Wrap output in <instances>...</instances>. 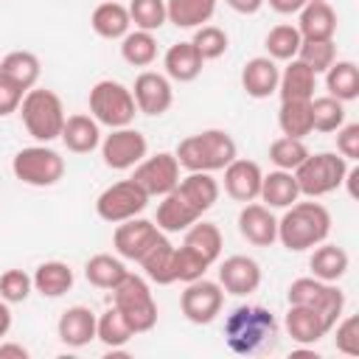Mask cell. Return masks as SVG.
Returning <instances> with one entry per match:
<instances>
[{
  "instance_id": "9",
  "label": "cell",
  "mask_w": 359,
  "mask_h": 359,
  "mask_svg": "<svg viewBox=\"0 0 359 359\" xmlns=\"http://www.w3.org/2000/svg\"><path fill=\"white\" fill-rule=\"evenodd\" d=\"M286 300L292 306H309V309L320 311L323 320L328 323V328H334V323L342 317V309H345V292L337 283L320 280L314 275L292 280L289 292H286Z\"/></svg>"
},
{
  "instance_id": "49",
  "label": "cell",
  "mask_w": 359,
  "mask_h": 359,
  "mask_svg": "<svg viewBox=\"0 0 359 359\" xmlns=\"http://www.w3.org/2000/svg\"><path fill=\"white\" fill-rule=\"evenodd\" d=\"M334 345L339 353L345 356H359V317L356 314H348V317H339L334 323Z\"/></svg>"
},
{
  "instance_id": "30",
  "label": "cell",
  "mask_w": 359,
  "mask_h": 359,
  "mask_svg": "<svg viewBox=\"0 0 359 359\" xmlns=\"http://www.w3.org/2000/svg\"><path fill=\"white\" fill-rule=\"evenodd\" d=\"M177 191H180L199 213H208V210L216 205V199H219V182H216L213 174H208V171H188V177H180Z\"/></svg>"
},
{
  "instance_id": "53",
  "label": "cell",
  "mask_w": 359,
  "mask_h": 359,
  "mask_svg": "<svg viewBox=\"0 0 359 359\" xmlns=\"http://www.w3.org/2000/svg\"><path fill=\"white\" fill-rule=\"evenodd\" d=\"M8 356H14V359H28L31 351H28L25 345H20V342H0V359H8Z\"/></svg>"
},
{
  "instance_id": "37",
  "label": "cell",
  "mask_w": 359,
  "mask_h": 359,
  "mask_svg": "<svg viewBox=\"0 0 359 359\" xmlns=\"http://www.w3.org/2000/svg\"><path fill=\"white\" fill-rule=\"evenodd\" d=\"M325 87H328V95L339 101L359 98V67L351 59H337L325 70Z\"/></svg>"
},
{
  "instance_id": "43",
  "label": "cell",
  "mask_w": 359,
  "mask_h": 359,
  "mask_svg": "<svg viewBox=\"0 0 359 359\" xmlns=\"http://www.w3.org/2000/svg\"><path fill=\"white\" fill-rule=\"evenodd\" d=\"M129 20L135 28L140 31H160L165 22H168V14H165V0H132L129 6Z\"/></svg>"
},
{
  "instance_id": "15",
  "label": "cell",
  "mask_w": 359,
  "mask_h": 359,
  "mask_svg": "<svg viewBox=\"0 0 359 359\" xmlns=\"http://www.w3.org/2000/svg\"><path fill=\"white\" fill-rule=\"evenodd\" d=\"M160 236H163V230H160L154 222L135 216V219H126V222H121V224L115 227V233H112V247H115V252H118L121 258H126V261H140L143 252H146Z\"/></svg>"
},
{
  "instance_id": "12",
  "label": "cell",
  "mask_w": 359,
  "mask_h": 359,
  "mask_svg": "<svg viewBox=\"0 0 359 359\" xmlns=\"http://www.w3.org/2000/svg\"><path fill=\"white\" fill-rule=\"evenodd\" d=\"M146 154H149V140H146L143 132H137V129H132V126L112 129V132L101 140L104 165L112 168V171L135 168Z\"/></svg>"
},
{
  "instance_id": "27",
  "label": "cell",
  "mask_w": 359,
  "mask_h": 359,
  "mask_svg": "<svg viewBox=\"0 0 359 359\" xmlns=\"http://www.w3.org/2000/svg\"><path fill=\"white\" fill-rule=\"evenodd\" d=\"M90 25L101 39H123L132 28L129 20V8L121 6L118 0H104L93 8L90 14Z\"/></svg>"
},
{
  "instance_id": "46",
  "label": "cell",
  "mask_w": 359,
  "mask_h": 359,
  "mask_svg": "<svg viewBox=\"0 0 359 359\" xmlns=\"http://www.w3.org/2000/svg\"><path fill=\"white\" fill-rule=\"evenodd\" d=\"M208 261H202L196 252H191L188 247H174V258H171V278L174 283L182 280V283H191L196 278H205L208 272Z\"/></svg>"
},
{
  "instance_id": "29",
  "label": "cell",
  "mask_w": 359,
  "mask_h": 359,
  "mask_svg": "<svg viewBox=\"0 0 359 359\" xmlns=\"http://www.w3.org/2000/svg\"><path fill=\"white\" fill-rule=\"evenodd\" d=\"M311 250H314V252H311V258H309V266H311V275H314V278L328 280V283H337V280L348 272L351 258H348V252H345L342 247L323 241V244H317V247H311Z\"/></svg>"
},
{
  "instance_id": "51",
  "label": "cell",
  "mask_w": 359,
  "mask_h": 359,
  "mask_svg": "<svg viewBox=\"0 0 359 359\" xmlns=\"http://www.w3.org/2000/svg\"><path fill=\"white\" fill-rule=\"evenodd\" d=\"M337 151L348 163L359 160V123H342L337 129Z\"/></svg>"
},
{
  "instance_id": "31",
  "label": "cell",
  "mask_w": 359,
  "mask_h": 359,
  "mask_svg": "<svg viewBox=\"0 0 359 359\" xmlns=\"http://www.w3.org/2000/svg\"><path fill=\"white\" fill-rule=\"evenodd\" d=\"M222 244H224L222 241V230L213 222H202V219H196L185 230V238H182V247H188L191 252H196L208 264H213L222 255Z\"/></svg>"
},
{
  "instance_id": "16",
  "label": "cell",
  "mask_w": 359,
  "mask_h": 359,
  "mask_svg": "<svg viewBox=\"0 0 359 359\" xmlns=\"http://www.w3.org/2000/svg\"><path fill=\"white\" fill-rule=\"evenodd\" d=\"M219 286L233 297H247L261 286V266L250 255H230L219 266Z\"/></svg>"
},
{
  "instance_id": "3",
  "label": "cell",
  "mask_w": 359,
  "mask_h": 359,
  "mask_svg": "<svg viewBox=\"0 0 359 359\" xmlns=\"http://www.w3.org/2000/svg\"><path fill=\"white\" fill-rule=\"evenodd\" d=\"M180 168L185 171H222L230 160H236V140L224 129H205L196 135H188L177 143L174 151Z\"/></svg>"
},
{
  "instance_id": "50",
  "label": "cell",
  "mask_w": 359,
  "mask_h": 359,
  "mask_svg": "<svg viewBox=\"0 0 359 359\" xmlns=\"http://www.w3.org/2000/svg\"><path fill=\"white\" fill-rule=\"evenodd\" d=\"M25 93H28V90H22L17 81H11L8 76L0 73V118L17 112L20 104H22V95H25Z\"/></svg>"
},
{
  "instance_id": "47",
  "label": "cell",
  "mask_w": 359,
  "mask_h": 359,
  "mask_svg": "<svg viewBox=\"0 0 359 359\" xmlns=\"http://www.w3.org/2000/svg\"><path fill=\"white\" fill-rule=\"evenodd\" d=\"M191 45L199 50V56H202L205 62H210V59L224 56V50H227V34H224L219 25L205 22V25H199V28H196V34H194Z\"/></svg>"
},
{
  "instance_id": "4",
  "label": "cell",
  "mask_w": 359,
  "mask_h": 359,
  "mask_svg": "<svg viewBox=\"0 0 359 359\" xmlns=\"http://www.w3.org/2000/svg\"><path fill=\"white\" fill-rule=\"evenodd\" d=\"M22 115V126L25 132L36 140V143H50L62 135L65 126V104L53 90L45 87H31L22 95V104L17 109Z\"/></svg>"
},
{
  "instance_id": "7",
  "label": "cell",
  "mask_w": 359,
  "mask_h": 359,
  "mask_svg": "<svg viewBox=\"0 0 359 359\" xmlns=\"http://www.w3.org/2000/svg\"><path fill=\"white\" fill-rule=\"evenodd\" d=\"M112 297H115V309L126 317L135 334H146L157 325V303L151 297L149 283L140 275L126 272V278L112 289Z\"/></svg>"
},
{
  "instance_id": "24",
  "label": "cell",
  "mask_w": 359,
  "mask_h": 359,
  "mask_svg": "<svg viewBox=\"0 0 359 359\" xmlns=\"http://www.w3.org/2000/svg\"><path fill=\"white\" fill-rule=\"evenodd\" d=\"M297 31L303 39H334L337 11L328 0H311L297 11Z\"/></svg>"
},
{
  "instance_id": "36",
  "label": "cell",
  "mask_w": 359,
  "mask_h": 359,
  "mask_svg": "<svg viewBox=\"0 0 359 359\" xmlns=\"http://www.w3.org/2000/svg\"><path fill=\"white\" fill-rule=\"evenodd\" d=\"M126 266H123V261L121 258H115V255H107V252H98V255H93L87 264H84V278H87V283H93L95 289H115L123 278H126Z\"/></svg>"
},
{
  "instance_id": "23",
  "label": "cell",
  "mask_w": 359,
  "mask_h": 359,
  "mask_svg": "<svg viewBox=\"0 0 359 359\" xmlns=\"http://www.w3.org/2000/svg\"><path fill=\"white\" fill-rule=\"evenodd\" d=\"M59 137H62L65 149L73 151V154H90V151H95V149L101 146L98 121H95L93 115H84V112L67 115Z\"/></svg>"
},
{
  "instance_id": "8",
  "label": "cell",
  "mask_w": 359,
  "mask_h": 359,
  "mask_svg": "<svg viewBox=\"0 0 359 359\" xmlns=\"http://www.w3.org/2000/svg\"><path fill=\"white\" fill-rule=\"evenodd\" d=\"M11 171L22 185L50 188L65 177V157L59 151H53L50 146H45V143L25 146L14 154Z\"/></svg>"
},
{
  "instance_id": "54",
  "label": "cell",
  "mask_w": 359,
  "mask_h": 359,
  "mask_svg": "<svg viewBox=\"0 0 359 359\" xmlns=\"http://www.w3.org/2000/svg\"><path fill=\"white\" fill-rule=\"evenodd\" d=\"M236 14H258L264 0H224Z\"/></svg>"
},
{
  "instance_id": "19",
  "label": "cell",
  "mask_w": 359,
  "mask_h": 359,
  "mask_svg": "<svg viewBox=\"0 0 359 359\" xmlns=\"http://www.w3.org/2000/svg\"><path fill=\"white\" fill-rule=\"evenodd\" d=\"M278 79L280 67L269 56H252L241 67V90L250 98H269L272 93H278Z\"/></svg>"
},
{
  "instance_id": "14",
  "label": "cell",
  "mask_w": 359,
  "mask_h": 359,
  "mask_svg": "<svg viewBox=\"0 0 359 359\" xmlns=\"http://www.w3.org/2000/svg\"><path fill=\"white\" fill-rule=\"evenodd\" d=\"M132 95H135L137 112L151 115V118L165 115V112L171 109V104H174V90H171L168 76H163V73H157V70H143V73L135 79Z\"/></svg>"
},
{
  "instance_id": "26",
  "label": "cell",
  "mask_w": 359,
  "mask_h": 359,
  "mask_svg": "<svg viewBox=\"0 0 359 359\" xmlns=\"http://www.w3.org/2000/svg\"><path fill=\"white\" fill-rule=\"evenodd\" d=\"M258 199L266 208H278V210H286L289 205H294L300 199V188H297L294 174L292 171H283V168H275V171L264 174L261 177Z\"/></svg>"
},
{
  "instance_id": "48",
  "label": "cell",
  "mask_w": 359,
  "mask_h": 359,
  "mask_svg": "<svg viewBox=\"0 0 359 359\" xmlns=\"http://www.w3.org/2000/svg\"><path fill=\"white\" fill-rule=\"evenodd\" d=\"M34 292V278L25 269H6L0 275V300L6 303H22Z\"/></svg>"
},
{
  "instance_id": "2",
  "label": "cell",
  "mask_w": 359,
  "mask_h": 359,
  "mask_svg": "<svg viewBox=\"0 0 359 359\" xmlns=\"http://www.w3.org/2000/svg\"><path fill=\"white\" fill-rule=\"evenodd\" d=\"M331 233V213L320 202H294L278 219V241L289 252H303L323 244Z\"/></svg>"
},
{
  "instance_id": "5",
  "label": "cell",
  "mask_w": 359,
  "mask_h": 359,
  "mask_svg": "<svg viewBox=\"0 0 359 359\" xmlns=\"http://www.w3.org/2000/svg\"><path fill=\"white\" fill-rule=\"evenodd\" d=\"M345 171H348V160L339 151H317V154L309 151V157L292 174L297 180L300 196L317 199L337 191L345 180Z\"/></svg>"
},
{
  "instance_id": "52",
  "label": "cell",
  "mask_w": 359,
  "mask_h": 359,
  "mask_svg": "<svg viewBox=\"0 0 359 359\" xmlns=\"http://www.w3.org/2000/svg\"><path fill=\"white\" fill-rule=\"evenodd\" d=\"M264 3H269V8L278 14H297L309 0H264Z\"/></svg>"
},
{
  "instance_id": "39",
  "label": "cell",
  "mask_w": 359,
  "mask_h": 359,
  "mask_svg": "<svg viewBox=\"0 0 359 359\" xmlns=\"http://www.w3.org/2000/svg\"><path fill=\"white\" fill-rule=\"evenodd\" d=\"M132 337H135L132 325L126 323V317H123L115 306H112V309H107L104 314H98V320H95V339H101L109 351L123 348Z\"/></svg>"
},
{
  "instance_id": "45",
  "label": "cell",
  "mask_w": 359,
  "mask_h": 359,
  "mask_svg": "<svg viewBox=\"0 0 359 359\" xmlns=\"http://www.w3.org/2000/svg\"><path fill=\"white\" fill-rule=\"evenodd\" d=\"M309 157V149L300 137H278L269 143V160L275 163V168H283V171H294L303 160Z\"/></svg>"
},
{
  "instance_id": "28",
  "label": "cell",
  "mask_w": 359,
  "mask_h": 359,
  "mask_svg": "<svg viewBox=\"0 0 359 359\" xmlns=\"http://www.w3.org/2000/svg\"><path fill=\"white\" fill-rule=\"evenodd\" d=\"M163 67H165L168 79H174L180 84H188L202 73L205 59L199 56V50L191 42H174L163 56Z\"/></svg>"
},
{
  "instance_id": "38",
  "label": "cell",
  "mask_w": 359,
  "mask_h": 359,
  "mask_svg": "<svg viewBox=\"0 0 359 359\" xmlns=\"http://www.w3.org/2000/svg\"><path fill=\"white\" fill-rule=\"evenodd\" d=\"M121 56L126 65L132 67H149L154 59H157V39L151 31H129L123 39H121Z\"/></svg>"
},
{
  "instance_id": "22",
  "label": "cell",
  "mask_w": 359,
  "mask_h": 359,
  "mask_svg": "<svg viewBox=\"0 0 359 359\" xmlns=\"http://www.w3.org/2000/svg\"><path fill=\"white\" fill-rule=\"evenodd\" d=\"M95 314L87 306H70L56 323V334L67 348H84L95 339Z\"/></svg>"
},
{
  "instance_id": "11",
  "label": "cell",
  "mask_w": 359,
  "mask_h": 359,
  "mask_svg": "<svg viewBox=\"0 0 359 359\" xmlns=\"http://www.w3.org/2000/svg\"><path fill=\"white\" fill-rule=\"evenodd\" d=\"M222 306H224V289L208 278H196V280L185 283V292L180 294V309H182L185 320L194 325L213 323L219 317Z\"/></svg>"
},
{
  "instance_id": "40",
  "label": "cell",
  "mask_w": 359,
  "mask_h": 359,
  "mask_svg": "<svg viewBox=\"0 0 359 359\" xmlns=\"http://www.w3.org/2000/svg\"><path fill=\"white\" fill-rule=\"evenodd\" d=\"M300 42H303V36H300L297 25H289V22H280V25L269 28V34L264 36L266 56L275 59V62H289V59H294Z\"/></svg>"
},
{
  "instance_id": "34",
  "label": "cell",
  "mask_w": 359,
  "mask_h": 359,
  "mask_svg": "<svg viewBox=\"0 0 359 359\" xmlns=\"http://www.w3.org/2000/svg\"><path fill=\"white\" fill-rule=\"evenodd\" d=\"M0 73L8 76L11 81H17L22 90H31L39 81L42 65H39V56L31 50H8L0 59Z\"/></svg>"
},
{
  "instance_id": "55",
  "label": "cell",
  "mask_w": 359,
  "mask_h": 359,
  "mask_svg": "<svg viewBox=\"0 0 359 359\" xmlns=\"http://www.w3.org/2000/svg\"><path fill=\"white\" fill-rule=\"evenodd\" d=\"M11 331V309L6 300H0V337H6Z\"/></svg>"
},
{
  "instance_id": "44",
  "label": "cell",
  "mask_w": 359,
  "mask_h": 359,
  "mask_svg": "<svg viewBox=\"0 0 359 359\" xmlns=\"http://www.w3.org/2000/svg\"><path fill=\"white\" fill-rule=\"evenodd\" d=\"M294 59L309 65L314 73H325L337 62V45L334 39H303Z\"/></svg>"
},
{
  "instance_id": "1",
  "label": "cell",
  "mask_w": 359,
  "mask_h": 359,
  "mask_svg": "<svg viewBox=\"0 0 359 359\" xmlns=\"http://www.w3.org/2000/svg\"><path fill=\"white\" fill-rule=\"evenodd\" d=\"M224 342L238 356L266 353L278 342V320L264 306H236L224 320Z\"/></svg>"
},
{
  "instance_id": "41",
  "label": "cell",
  "mask_w": 359,
  "mask_h": 359,
  "mask_svg": "<svg viewBox=\"0 0 359 359\" xmlns=\"http://www.w3.org/2000/svg\"><path fill=\"white\" fill-rule=\"evenodd\" d=\"M278 126L286 137H306L311 135V107L309 101H280L278 109Z\"/></svg>"
},
{
  "instance_id": "20",
  "label": "cell",
  "mask_w": 359,
  "mask_h": 359,
  "mask_svg": "<svg viewBox=\"0 0 359 359\" xmlns=\"http://www.w3.org/2000/svg\"><path fill=\"white\" fill-rule=\"evenodd\" d=\"M196 219H202V213L174 188V191H168V194L160 199L154 224H157L163 233H185Z\"/></svg>"
},
{
  "instance_id": "25",
  "label": "cell",
  "mask_w": 359,
  "mask_h": 359,
  "mask_svg": "<svg viewBox=\"0 0 359 359\" xmlns=\"http://www.w3.org/2000/svg\"><path fill=\"white\" fill-rule=\"evenodd\" d=\"M317 87V73L303 65L300 59H289L278 79V95L280 101H311Z\"/></svg>"
},
{
  "instance_id": "18",
  "label": "cell",
  "mask_w": 359,
  "mask_h": 359,
  "mask_svg": "<svg viewBox=\"0 0 359 359\" xmlns=\"http://www.w3.org/2000/svg\"><path fill=\"white\" fill-rule=\"evenodd\" d=\"M222 171H224V191L230 199H236V202H255L258 199L264 171L255 160L236 157Z\"/></svg>"
},
{
  "instance_id": "33",
  "label": "cell",
  "mask_w": 359,
  "mask_h": 359,
  "mask_svg": "<svg viewBox=\"0 0 359 359\" xmlns=\"http://www.w3.org/2000/svg\"><path fill=\"white\" fill-rule=\"evenodd\" d=\"M165 14L177 28H199L216 14V0H165Z\"/></svg>"
},
{
  "instance_id": "35",
  "label": "cell",
  "mask_w": 359,
  "mask_h": 359,
  "mask_svg": "<svg viewBox=\"0 0 359 359\" xmlns=\"http://www.w3.org/2000/svg\"><path fill=\"white\" fill-rule=\"evenodd\" d=\"M171 258H174V244L165 236H160L143 252V258L137 264L143 266V272H146L149 280H154L157 286H168V283H174V278H171Z\"/></svg>"
},
{
  "instance_id": "17",
  "label": "cell",
  "mask_w": 359,
  "mask_h": 359,
  "mask_svg": "<svg viewBox=\"0 0 359 359\" xmlns=\"http://www.w3.org/2000/svg\"><path fill=\"white\" fill-rule=\"evenodd\" d=\"M238 233L252 247H272L278 241V219L272 208L258 202H244L238 210Z\"/></svg>"
},
{
  "instance_id": "6",
  "label": "cell",
  "mask_w": 359,
  "mask_h": 359,
  "mask_svg": "<svg viewBox=\"0 0 359 359\" xmlns=\"http://www.w3.org/2000/svg\"><path fill=\"white\" fill-rule=\"evenodd\" d=\"M90 115L98 121V126H109V129H121V126H129L137 115V107H135V95L126 84L121 81H112V79H101L93 84L90 90Z\"/></svg>"
},
{
  "instance_id": "42",
  "label": "cell",
  "mask_w": 359,
  "mask_h": 359,
  "mask_svg": "<svg viewBox=\"0 0 359 359\" xmlns=\"http://www.w3.org/2000/svg\"><path fill=\"white\" fill-rule=\"evenodd\" d=\"M311 107V129L317 132H337L345 123V101L334 95H317L309 101Z\"/></svg>"
},
{
  "instance_id": "10",
  "label": "cell",
  "mask_w": 359,
  "mask_h": 359,
  "mask_svg": "<svg viewBox=\"0 0 359 359\" xmlns=\"http://www.w3.org/2000/svg\"><path fill=\"white\" fill-rule=\"evenodd\" d=\"M149 205V194L129 177L121 182H112L109 188H104L95 199V213L98 219L109 222V224H121L126 219H135L146 210Z\"/></svg>"
},
{
  "instance_id": "13",
  "label": "cell",
  "mask_w": 359,
  "mask_h": 359,
  "mask_svg": "<svg viewBox=\"0 0 359 359\" xmlns=\"http://www.w3.org/2000/svg\"><path fill=\"white\" fill-rule=\"evenodd\" d=\"M132 180L151 196H165L168 191L177 188L180 182V163L171 151H157V154H146L137 165H135V174Z\"/></svg>"
},
{
  "instance_id": "21",
  "label": "cell",
  "mask_w": 359,
  "mask_h": 359,
  "mask_svg": "<svg viewBox=\"0 0 359 359\" xmlns=\"http://www.w3.org/2000/svg\"><path fill=\"white\" fill-rule=\"evenodd\" d=\"M283 325H286V334L292 337V342H297V345H317L331 331L320 311H314L309 306H292V303H289Z\"/></svg>"
},
{
  "instance_id": "56",
  "label": "cell",
  "mask_w": 359,
  "mask_h": 359,
  "mask_svg": "<svg viewBox=\"0 0 359 359\" xmlns=\"http://www.w3.org/2000/svg\"><path fill=\"white\" fill-rule=\"evenodd\" d=\"M309 3H311V0H309Z\"/></svg>"
},
{
  "instance_id": "32",
  "label": "cell",
  "mask_w": 359,
  "mask_h": 359,
  "mask_svg": "<svg viewBox=\"0 0 359 359\" xmlns=\"http://www.w3.org/2000/svg\"><path fill=\"white\" fill-rule=\"evenodd\" d=\"M34 278V292L42 297H62L65 292L73 289V269L65 261H45L36 266Z\"/></svg>"
}]
</instances>
